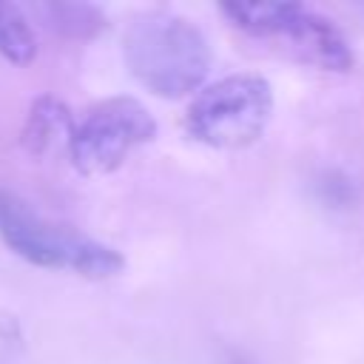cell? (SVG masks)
<instances>
[{
	"label": "cell",
	"instance_id": "1",
	"mask_svg": "<svg viewBox=\"0 0 364 364\" xmlns=\"http://www.w3.org/2000/svg\"><path fill=\"white\" fill-rule=\"evenodd\" d=\"M131 74L162 100H182L202 88L210 71V46L196 23L173 11H145L122 37Z\"/></svg>",
	"mask_w": 364,
	"mask_h": 364
},
{
	"label": "cell",
	"instance_id": "3",
	"mask_svg": "<svg viewBox=\"0 0 364 364\" xmlns=\"http://www.w3.org/2000/svg\"><path fill=\"white\" fill-rule=\"evenodd\" d=\"M273 119V88L259 74L222 77L193 97L188 131L219 151H239L262 139Z\"/></svg>",
	"mask_w": 364,
	"mask_h": 364
},
{
	"label": "cell",
	"instance_id": "4",
	"mask_svg": "<svg viewBox=\"0 0 364 364\" xmlns=\"http://www.w3.org/2000/svg\"><path fill=\"white\" fill-rule=\"evenodd\" d=\"M156 136V119L134 97H111L97 102L74 128L68 142L71 165L82 176H108L125 159Z\"/></svg>",
	"mask_w": 364,
	"mask_h": 364
},
{
	"label": "cell",
	"instance_id": "7",
	"mask_svg": "<svg viewBox=\"0 0 364 364\" xmlns=\"http://www.w3.org/2000/svg\"><path fill=\"white\" fill-rule=\"evenodd\" d=\"M219 11L245 34L276 40L299 11V3H222Z\"/></svg>",
	"mask_w": 364,
	"mask_h": 364
},
{
	"label": "cell",
	"instance_id": "8",
	"mask_svg": "<svg viewBox=\"0 0 364 364\" xmlns=\"http://www.w3.org/2000/svg\"><path fill=\"white\" fill-rule=\"evenodd\" d=\"M46 23L71 40H88L105 28V14L91 3H40Z\"/></svg>",
	"mask_w": 364,
	"mask_h": 364
},
{
	"label": "cell",
	"instance_id": "5",
	"mask_svg": "<svg viewBox=\"0 0 364 364\" xmlns=\"http://www.w3.org/2000/svg\"><path fill=\"white\" fill-rule=\"evenodd\" d=\"M276 40L284 43L282 48L293 60L321 68V71H350L355 63L344 34L333 26V20L316 14L304 6H299L293 20L284 26V31Z\"/></svg>",
	"mask_w": 364,
	"mask_h": 364
},
{
	"label": "cell",
	"instance_id": "2",
	"mask_svg": "<svg viewBox=\"0 0 364 364\" xmlns=\"http://www.w3.org/2000/svg\"><path fill=\"white\" fill-rule=\"evenodd\" d=\"M0 239L37 267H68L91 282L114 279L125 267L114 247L46 219L11 191H0Z\"/></svg>",
	"mask_w": 364,
	"mask_h": 364
},
{
	"label": "cell",
	"instance_id": "6",
	"mask_svg": "<svg viewBox=\"0 0 364 364\" xmlns=\"http://www.w3.org/2000/svg\"><path fill=\"white\" fill-rule=\"evenodd\" d=\"M71 136H74V122L65 102L57 97H37L23 122V148L31 156H46L57 145L68 148Z\"/></svg>",
	"mask_w": 364,
	"mask_h": 364
},
{
	"label": "cell",
	"instance_id": "9",
	"mask_svg": "<svg viewBox=\"0 0 364 364\" xmlns=\"http://www.w3.org/2000/svg\"><path fill=\"white\" fill-rule=\"evenodd\" d=\"M0 54L14 65H28L37 57V37L17 3H0Z\"/></svg>",
	"mask_w": 364,
	"mask_h": 364
}]
</instances>
